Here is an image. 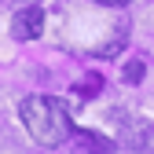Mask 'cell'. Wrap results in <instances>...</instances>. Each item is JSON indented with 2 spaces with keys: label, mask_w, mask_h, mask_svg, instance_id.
Instances as JSON below:
<instances>
[{
  "label": "cell",
  "mask_w": 154,
  "mask_h": 154,
  "mask_svg": "<svg viewBox=\"0 0 154 154\" xmlns=\"http://www.w3.org/2000/svg\"><path fill=\"white\" fill-rule=\"evenodd\" d=\"M92 4H103V8H125L128 0H92Z\"/></svg>",
  "instance_id": "cell-5"
},
{
  "label": "cell",
  "mask_w": 154,
  "mask_h": 154,
  "mask_svg": "<svg viewBox=\"0 0 154 154\" xmlns=\"http://www.w3.org/2000/svg\"><path fill=\"white\" fill-rule=\"evenodd\" d=\"M44 29V8L41 0H18L11 11V37L15 41H37Z\"/></svg>",
  "instance_id": "cell-2"
},
{
  "label": "cell",
  "mask_w": 154,
  "mask_h": 154,
  "mask_svg": "<svg viewBox=\"0 0 154 154\" xmlns=\"http://www.w3.org/2000/svg\"><path fill=\"white\" fill-rule=\"evenodd\" d=\"M22 125L41 147H63L73 132L70 106L55 95H26L22 99Z\"/></svg>",
  "instance_id": "cell-1"
},
{
  "label": "cell",
  "mask_w": 154,
  "mask_h": 154,
  "mask_svg": "<svg viewBox=\"0 0 154 154\" xmlns=\"http://www.w3.org/2000/svg\"><path fill=\"white\" fill-rule=\"evenodd\" d=\"M118 140L132 154H154V125L147 118H121L118 121Z\"/></svg>",
  "instance_id": "cell-3"
},
{
  "label": "cell",
  "mask_w": 154,
  "mask_h": 154,
  "mask_svg": "<svg viewBox=\"0 0 154 154\" xmlns=\"http://www.w3.org/2000/svg\"><path fill=\"white\" fill-rule=\"evenodd\" d=\"M143 73H147L143 59H128V63L121 66V77H125V85H140V81H143Z\"/></svg>",
  "instance_id": "cell-4"
}]
</instances>
